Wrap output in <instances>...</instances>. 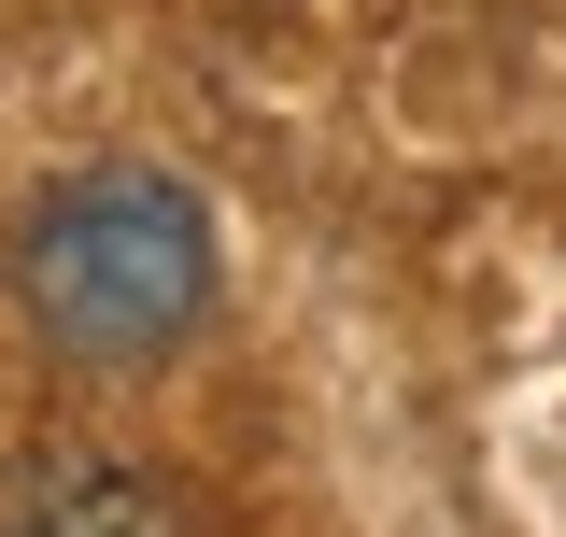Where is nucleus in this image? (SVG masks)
I'll list each match as a JSON object with an SVG mask.
<instances>
[{"mask_svg": "<svg viewBox=\"0 0 566 537\" xmlns=\"http://www.w3.org/2000/svg\"><path fill=\"white\" fill-rule=\"evenodd\" d=\"M29 326L85 368H142L212 312V212L185 170H71L14 227Z\"/></svg>", "mask_w": 566, "mask_h": 537, "instance_id": "f257e3e1", "label": "nucleus"}, {"mask_svg": "<svg viewBox=\"0 0 566 537\" xmlns=\"http://www.w3.org/2000/svg\"><path fill=\"white\" fill-rule=\"evenodd\" d=\"M0 537H185L170 524V495L128 467H29L0 495Z\"/></svg>", "mask_w": 566, "mask_h": 537, "instance_id": "f03ea898", "label": "nucleus"}]
</instances>
